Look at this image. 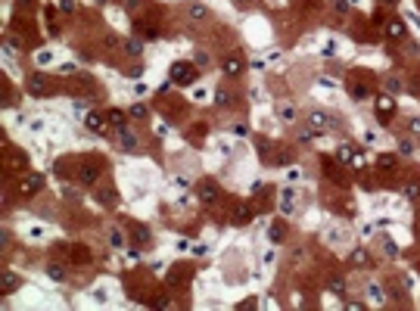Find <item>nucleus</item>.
I'll return each mask as SVG.
<instances>
[{"instance_id":"obj_1","label":"nucleus","mask_w":420,"mask_h":311,"mask_svg":"<svg viewBox=\"0 0 420 311\" xmlns=\"http://www.w3.org/2000/svg\"><path fill=\"white\" fill-rule=\"evenodd\" d=\"M305 119H308V128L317 131V134H327V131H333L336 124H339V122H336V115L324 112V109H312V112H308Z\"/></svg>"},{"instance_id":"obj_2","label":"nucleus","mask_w":420,"mask_h":311,"mask_svg":"<svg viewBox=\"0 0 420 311\" xmlns=\"http://www.w3.org/2000/svg\"><path fill=\"white\" fill-rule=\"evenodd\" d=\"M28 90L35 97H50V94H53V81H50L44 72H31L28 75Z\"/></svg>"},{"instance_id":"obj_3","label":"nucleus","mask_w":420,"mask_h":311,"mask_svg":"<svg viewBox=\"0 0 420 311\" xmlns=\"http://www.w3.org/2000/svg\"><path fill=\"white\" fill-rule=\"evenodd\" d=\"M171 81L181 84V87H187V84L196 81V69H193L190 62H174L171 65Z\"/></svg>"},{"instance_id":"obj_4","label":"nucleus","mask_w":420,"mask_h":311,"mask_svg":"<svg viewBox=\"0 0 420 311\" xmlns=\"http://www.w3.org/2000/svg\"><path fill=\"white\" fill-rule=\"evenodd\" d=\"M41 187H44V174H25V178L19 181V193H22V196H31V193H38Z\"/></svg>"},{"instance_id":"obj_5","label":"nucleus","mask_w":420,"mask_h":311,"mask_svg":"<svg viewBox=\"0 0 420 311\" xmlns=\"http://www.w3.org/2000/svg\"><path fill=\"white\" fill-rule=\"evenodd\" d=\"M374 106H377V115H392L396 112V100H392V94H380L374 100Z\"/></svg>"},{"instance_id":"obj_6","label":"nucleus","mask_w":420,"mask_h":311,"mask_svg":"<svg viewBox=\"0 0 420 311\" xmlns=\"http://www.w3.org/2000/svg\"><path fill=\"white\" fill-rule=\"evenodd\" d=\"M349 94H352L355 103H361V100L371 97V84H367V81H352V84H349Z\"/></svg>"},{"instance_id":"obj_7","label":"nucleus","mask_w":420,"mask_h":311,"mask_svg":"<svg viewBox=\"0 0 420 311\" xmlns=\"http://www.w3.org/2000/svg\"><path fill=\"white\" fill-rule=\"evenodd\" d=\"M84 124H87L90 131H97V134H106L109 131V124L103 122V115H100V112H87V115H84Z\"/></svg>"},{"instance_id":"obj_8","label":"nucleus","mask_w":420,"mask_h":311,"mask_svg":"<svg viewBox=\"0 0 420 311\" xmlns=\"http://www.w3.org/2000/svg\"><path fill=\"white\" fill-rule=\"evenodd\" d=\"M280 212L283 215H293V212H296V190H283L280 193Z\"/></svg>"},{"instance_id":"obj_9","label":"nucleus","mask_w":420,"mask_h":311,"mask_svg":"<svg viewBox=\"0 0 420 311\" xmlns=\"http://www.w3.org/2000/svg\"><path fill=\"white\" fill-rule=\"evenodd\" d=\"M131 237L137 240L140 246H149V243H153V233H149L147 224H134V228H131Z\"/></svg>"},{"instance_id":"obj_10","label":"nucleus","mask_w":420,"mask_h":311,"mask_svg":"<svg viewBox=\"0 0 420 311\" xmlns=\"http://www.w3.org/2000/svg\"><path fill=\"white\" fill-rule=\"evenodd\" d=\"M196 190H199L196 196L203 199V203H215V199H218V187H215V184H209V181H203Z\"/></svg>"},{"instance_id":"obj_11","label":"nucleus","mask_w":420,"mask_h":311,"mask_svg":"<svg viewBox=\"0 0 420 311\" xmlns=\"http://www.w3.org/2000/svg\"><path fill=\"white\" fill-rule=\"evenodd\" d=\"M119 146L128 149V153H131V149H137V134H131L128 128H119Z\"/></svg>"},{"instance_id":"obj_12","label":"nucleus","mask_w":420,"mask_h":311,"mask_svg":"<svg viewBox=\"0 0 420 311\" xmlns=\"http://www.w3.org/2000/svg\"><path fill=\"white\" fill-rule=\"evenodd\" d=\"M386 35H389L392 41H401V38H405V22H401V19H389V22H386Z\"/></svg>"},{"instance_id":"obj_13","label":"nucleus","mask_w":420,"mask_h":311,"mask_svg":"<svg viewBox=\"0 0 420 311\" xmlns=\"http://www.w3.org/2000/svg\"><path fill=\"white\" fill-rule=\"evenodd\" d=\"M187 19H190V22H203V19H209V6H203V3H190V6H187Z\"/></svg>"},{"instance_id":"obj_14","label":"nucleus","mask_w":420,"mask_h":311,"mask_svg":"<svg viewBox=\"0 0 420 311\" xmlns=\"http://www.w3.org/2000/svg\"><path fill=\"white\" fill-rule=\"evenodd\" d=\"M100 178V168L97 165H81V171H78V181L81 184H97Z\"/></svg>"},{"instance_id":"obj_15","label":"nucleus","mask_w":420,"mask_h":311,"mask_svg":"<svg viewBox=\"0 0 420 311\" xmlns=\"http://www.w3.org/2000/svg\"><path fill=\"white\" fill-rule=\"evenodd\" d=\"M249 221H252V208L246 203H240L233 208V224H249Z\"/></svg>"},{"instance_id":"obj_16","label":"nucleus","mask_w":420,"mask_h":311,"mask_svg":"<svg viewBox=\"0 0 420 311\" xmlns=\"http://www.w3.org/2000/svg\"><path fill=\"white\" fill-rule=\"evenodd\" d=\"M221 69H224V75H240L243 72V60L240 56H228V60L221 62Z\"/></svg>"},{"instance_id":"obj_17","label":"nucleus","mask_w":420,"mask_h":311,"mask_svg":"<svg viewBox=\"0 0 420 311\" xmlns=\"http://www.w3.org/2000/svg\"><path fill=\"white\" fill-rule=\"evenodd\" d=\"M109 124H112V128H125V124H128V112H122V109H109Z\"/></svg>"},{"instance_id":"obj_18","label":"nucleus","mask_w":420,"mask_h":311,"mask_svg":"<svg viewBox=\"0 0 420 311\" xmlns=\"http://www.w3.org/2000/svg\"><path fill=\"white\" fill-rule=\"evenodd\" d=\"M277 115H280L283 122H296V106H293V103H280V106H277Z\"/></svg>"},{"instance_id":"obj_19","label":"nucleus","mask_w":420,"mask_h":311,"mask_svg":"<svg viewBox=\"0 0 420 311\" xmlns=\"http://www.w3.org/2000/svg\"><path fill=\"white\" fill-rule=\"evenodd\" d=\"M16 287H19V277H16V274L6 271L3 277H0V290H3V292H10V290H16Z\"/></svg>"},{"instance_id":"obj_20","label":"nucleus","mask_w":420,"mask_h":311,"mask_svg":"<svg viewBox=\"0 0 420 311\" xmlns=\"http://www.w3.org/2000/svg\"><path fill=\"white\" fill-rule=\"evenodd\" d=\"M377 165L383 168V171H396V165H399V159L396 156H380L377 159Z\"/></svg>"},{"instance_id":"obj_21","label":"nucleus","mask_w":420,"mask_h":311,"mask_svg":"<svg viewBox=\"0 0 420 311\" xmlns=\"http://www.w3.org/2000/svg\"><path fill=\"white\" fill-rule=\"evenodd\" d=\"M405 196L411 199V203H417V199H420V184H417V181L405 184Z\"/></svg>"},{"instance_id":"obj_22","label":"nucleus","mask_w":420,"mask_h":311,"mask_svg":"<svg viewBox=\"0 0 420 311\" xmlns=\"http://www.w3.org/2000/svg\"><path fill=\"white\" fill-rule=\"evenodd\" d=\"M140 50H144V44H140L137 38H131L128 44H125V53H131V56H140Z\"/></svg>"},{"instance_id":"obj_23","label":"nucleus","mask_w":420,"mask_h":311,"mask_svg":"<svg viewBox=\"0 0 420 311\" xmlns=\"http://www.w3.org/2000/svg\"><path fill=\"white\" fill-rule=\"evenodd\" d=\"M352 262H355V265H371V255H367L364 249H355V252H352Z\"/></svg>"},{"instance_id":"obj_24","label":"nucleus","mask_w":420,"mask_h":311,"mask_svg":"<svg viewBox=\"0 0 420 311\" xmlns=\"http://www.w3.org/2000/svg\"><path fill=\"white\" fill-rule=\"evenodd\" d=\"M330 290L336 292V296H346V280H342V277H333V280H330Z\"/></svg>"},{"instance_id":"obj_25","label":"nucleus","mask_w":420,"mask_h":311,"mask_svg":"<svg viewBox=\"0 0 420 311\" xmlns=\"http://www.w3.org/2000/svg\"><path fill=\"white\" fill-rule=\"evenodd\" d=\"M367 290H371V299H374V302H386V292H383L380 283H371Z\"/></svg>"},{"instance_id":"obj_26","label":"nucleus","mask_w":420,"mask_h":311,"mask_svg":"<svg viewBox=\"0 0 420 311\" xmlns=\"http://www.w3.org/2000/svg\"><path fill=\"white\" fill-rule=\"evenodd\" d=\"M109 240H112V246H115V249H122V246H125V240H122V230H119V228L109 230Z\"/></svg>"},{"instance_id":"obj_27","label":"nucleus","mask_w":420,"mask_h":311,"mask_svg":"<svg viewBox=\"0 0 420 311\" xmlns=\"http://www.w3.org/2000/svg\"><path fill=\"white\" fill-rule=\"evenodd\" d=\"M408 131L414 134V137H420V115H411L408 119Z\"/></svg>"},{"instance_id":"obj_28","label":"nucleus","mask_w":420,"mask_h":311,"mask_svg":"<svg viewBox=\"0 0 420 311\" xmlns=\"http://www.w3.org/2000/svg\"><path fill=\"white\" fill-rule=\"evenodd\" d=\"M315 134H317V131H312V128H302V131H299V144H312V140H315Z\"/></svg>"},{"instance_id":"obj_29","label":"nucleus","mask_w":420,"mask_h":311,"mask_svg":"<svg viewBox=\"0 0 420 311\" xmlns=\"http://www.w3.org/2000/svg\"><path fill=\"white\" fill-rule=\"evenodd\" d=\"M386 90H389V94H399V90H401V81L389 75V78H386Z\"/></svg>"},{"instance_id":"obj_30","label":"nucleus","mask_w":420,"mask_h":311,"mask_svg":"<svg viewBox=\"0 0 420 311\" xmlns=\"http://www.w3.org/2000/svg\"><path fill=\"white\" fill-rule=\"evenodd\" d=\"M339 162H352V159H355V153H352V146H339Z\"/></svg>"},{"instance_id":"obj_31","label":"nucleus","mask_w":420,"mask_h":311,"mask_svg":"<svg viewBox=\"0 0 420 311\" xmlns=\"http://www.w3.org/2000/svg\"><path fill=\"white\" fill-rule=\"evenodd\" d=\"M47 274L53 277V280H63V277H65V271H63L60 265H50V268H47Z\"/></svg>"},{"instance_id":"obj_32","label":"nucleus","mask_w":420,"mask_h":311,"mask_svg":"<svg viewBox=\"0 0 420 311\" xmlns=\"http://www.w3.org/2000/svg\"><path fill=\"white\" fill-rule=\"evenodd\" d=\"M399 153H401V156H411V153H414V144H411V140L405 137V140L399 144Z\"/></svg>"},{"instance_id":"obj_33","label":"nucleus","mask_w":420,"mask_h":311,"mask_svg":"<svg viewBox=\"0 0 420 311\" xmlns=\"http://www.w3.org/2000/svg\"><path fill=\"white\" fill-rule=\"evenodd\" d=\"M283 240V228H280V224H274V228H271V243H280Z\"/></svg>"},{"instance_id":"obj_34","label":"nucleus","mask_w":420,"mask_h":311,"mask_svg":"<svg viewBox=\"0 0 420 311\" xmlns=\"http://www.w3.org/2000/svg\"><path fill=\"white\" fill-rule=\"evenodd\" d=\"M218 103H221V106H231V94H228V90H218Z\"/></svg>"},{"instance_id":"obj_35","label":"nucleus","mask_w":420,"mask_h":311,"mask_svg":"<svg viewBox=\"0 0 420 311\" xmlns=\"http://www.w3.org/2000/svg\"><path fill=\"white\" fill-rule=\"evenodd\" d=\"M60 75H75V65L72 62H63L60 65Z\"/></svg>"},{"instance_id":"obj_36","label":"nucleus","mask_w":420,"mask_h":311,"mask_svg":"<svg viewBox=\"0 0 420 311\" xmlns=\"http://www.w3.org/2000/svg\"><path fill=\"white\" fill-rule=\"evenodd\" d=\"M131 115H137V119H140V115H147V109L140 106V103H134V106H131Z\"/></svg>"},{"instance_id":"obj_37","label":"nucleus","mask_w":420,"mask_h":311,"mask_svg":"<svg viewBox=\"0 0 420 311\" xmlns=\"http://www.w3.org/2000/svg\"><path fill=\"white\" fill-rule=\"evenodd\" d=\"M383 249H386V252H389V255H396V252H399L396 246H392V240H383Z\"/></svg>"},{"instance_id":"obj_38","label":"nucleus","mask_w":420,"mask_h":311,"mask_svg":"<svg viewBox=\"0 0 420 311\" xmlns=\"http://www.w3.org/2000/svg\"><path fill=\"white\" fill-rule=\"evenodd\" d=\"M352 165H355V168H361V165H364V156H361V153H355V159H352Z\"/></svg>"},{"instance_id":"obj_39","label":"nucleus","mask_w":420,"mask_h":311,"mask_svg":"<svg viewBox=\"0 0 420 311\" xmlns=\"http://www.w3.org/2000/svg\"><path fill=\"white\" fill-rule=\"evenodd\" d=\"M380 3H396V0H380Z\"/></svg>"},{"instance_id":"obj_40","label":"nucleus","mask_w":420,"mask_h":311,"mask_svg":"<svg viewBox=\"0 0 420 311\" xmlns=\"http://www.w3.org/2000/svg\"><path fill=\"white\" fill-rule=\"evenodd\" d=\"M240 3H246V0H240Z\"/></svg>"}]
</instances>
